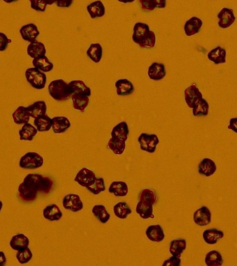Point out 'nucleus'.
I'll use <instances>...</instances> for the list:
<instances>
[{"instance_id":"obj_1","label":"nucleus","mask_w":237,"mask_h":266,"mask_svg":"<svg viewBox=\"0 0 237 266\" xmlns=\"http://www.w3.org/2000/svg\"><path fill=\"white\" fill-rule=\"evenodd\" d=\"M53 187V181L49 177L40 174L29 173L18 186L20 198L25 202L34 201L38 193L48 194Z\"/></svg>"},{"instance_id":"obj_2","label":"nucleus","mask_w":237,"mask_h":266,"mask_svg":"<svg viewBox=\"0 0 237 266\" xmlns=\"http://www.w3.org/2000/svg\"><path fill=\"white\" fill-rule=\"evenodd\" d=\"M50 96L56 101H65L71 98L72 93L69 83L62 78L53 80L48 85Z\"/></svg>"},{"instance_id":"obj_3","label":"nucleus","mask_w":237,"mask_h":266,"mask_svg":"<svg viewBox=\"0 0 237 266\" xmlns=\"http://www.w3.org/2000/svg\"><path fill=\"white\" fill-rule=\"evenodd\" d=\"M25 78L32 88L36 90H43L46 87L48 81L46 73L40 71L34 67L26 69L25 71Z\"/></svg>"},{"instance_id":"obj_4","label":"nucleus","mask_w":237,"mask_h":266,"mask_svg":"<svg viewBox=\"0 0 237 266\" xmlns=\"http://www.w3.org/2000/svg\"><path fill=\"white\" fill-rule=\"evenodd\" d=\"M43 165V157L36 152H27L19 160V167L25 170L38 169Z\"/></svg>"},{"instance_id":"obj_5","label":"nucleus","mask_w":237,"mask_h":266,"mask_svg":"<svg viewBox=\"0 0 237 266\" xmlns=\"http://www.w3.org/2000/svg\"><path fill=\"white\" fill-rule=\"evenodd\" d=\"M137 142L141 150L152 154L156 153L159 144V139L156 134L142 133L137 137Z\"/></svg>"},{"instance_id":"obj_6","label":"nucleus","mask_w":237,"mask_h":266,"mask_svg":"<svg viewBox=\"0 0 237 266\" xmlns=\"http://www.w3.org/2000/svg\"><path fill=\"white\" fill-rule=\"evenodd\" d=\"M62 205L65 210L73 213L80 212L83 210L84 203L80 195L77 193L66 194L62 200Z\"/></svg>"},{"instance_id":"obj_7","label":"nucleus","mask_w":237,"mask_h":266,"mask_svg":"<svg viewBox=\"0 0 237 266\" xmlns=\"http://www.w3.org/2000/svg\"><path fill=\"white\" fill-rule=\"evenodd\" d=\"M216 17L218 18V27L222 29H228L231 27L237 20L235 11L233 8L229 7L222 8Z\"/></svg>"},{"instance_id":"obj_8","label":"nucleus","mask_w":237,"mask_h":266,"mask_svg":"<svg viewBox=\"0 0 237 266\" xmlns=\"http://www.w3.org/2000/svg\"><path fill=\"white\" fill-rule=\"evenodd\" d=\"M96 178H97V176H96V174L93 170L87 168V167H83L76 174L74 180L80 187L87 188L90 186L93 185Z\"/></svg>"},{"instance_id":"obj_9","label":"nucleus","mask_w":237,"mask_h":266,"mask_svg":"<svg viewBox=\"0 0 237 266\" xmlns=\"http://www.w3.org/2000/svg\"><path fill=\"white\" fill-rule=\"evenodd\" d=\"M203 95L196 83L189 85L184 90V99L188 108L192 109L194 105L201 98Z\"/></svg>"},{"instance_id":"obj_10","label":"nucleus","mask_w":237,"mask_h":266,"mask_svg":"<svg viewBox=\"0 0 237 266\" xmlns=\"http://www.w3.org/2000/svg\"><path fill=\"white\" fill-rule=\"evenodd\" d=\"M151 31L149 24L143 22H137L132 28V41L139 46L147 38Z\"/></svg>"},{"instance_id":"obj_11","label":"nucleus","mask_w":237,"mask_h":266,"mask_svg":"<svg viewBox=\"0 0 237 266\" xmlns=\"http://www.w3.org/2000/svg\"><path fill=\"white\" fill-rule=\"evenodd\" d=\"M203 21L198 16H192L186 21L183 25V31L186 37L196 36L201 32L203 26Z\"/></svg>"},{"instance_id":"obj_12","label":"nucleus","mask_w":237,"mask_h":266,"mask_svg":"<svg viewBox=\"0 0 237 266\" xmlns=\"http://www.w3.org/2000/svg\"><path fill=\"white\" fill-rule=\"evenodd\" d=\"M193 220L196 225L206 227L211 222V212L207 206H203L193 214Z\"/></svg>"},{"instance_id":"obj_13","label":"nucleus","mask_w":237,"mask_h":266,"mask_svg":"<svg viewBox=\"0 0 237 266\" xmlns=\"http://www.w3.org/2000/svg\"><path fill=\"white\" fill-rule=\"evenodd\" d=\"M147 75L151 81L156 82L162 81L166 76L165 65L158 62H154L148 68Z\"/></svg>"},{"instance_id":"obj_14","label":"nucleus","mask_w":237,"mask_h":266,"mask_svg":"<svg viewBox=\"0 0 237 266\" xmlns=\"http://www.w3.org/2000/svg\"><path fill=\"white\" fill-rule=\"evenodd\" d=\"M227 56L228 52L226 48L221 46L211 48L207 54L208 59L216 65L225 64L227 63Z\"/></svg>"},{"instance_id":"obj_15","label":"nucleus","mask_w":237,"mask_h":266,"mask_svg":"<svg viewBox=\"0 0 237 266\" xmlns=\"http://www.w3.org/2000/svg\"><path fill=\"white\" fill-rule=\"evenodd\" d=\"M40 33L38 26L33 23L23 25L20 28V34L22 39L28 43L36 41L40 36Z\"/></svg>"},{"instance_id":"obj_16","label":"nucleus","mask_w":237,"mask_h":266,"mask_svg":"<svg viewBox=\"0 0 237 266\" xmlns=\"http://www.w3.org/2000/svg\"><path fill=\"white\" fill-rule=\"evenodd\" d=\"M217 170V165L212 159L203 158L198 165V173L203 176L210 177L216 173Z\"/></svg>"},{"instance_id":"obj_17","label":"nucleus","mask_w":237,"mask_h":266,"mask_svg":"<svg viewBox=\"0 0 237 266\" xmlns=\"http://www.w3.org/2000/svg\"><path fill=\"white\" fill-rule=\"evenodd\" d=\"M145 235L151 242H161L165 239V234L162 225L159 224L151 225L146 227Z\"/></svg>"},{"instance_id":"obj_18","label":"nucleus","mask_w":237,"mask_h":266,"mask_svg":"<svg viewBox=\"0 0 237 266\" xmlns=\"http://www.w3.org/2000/svg\"><path fill=\"white\" fill-rule=\"evenodd\" d=\"M87 12L92 20L98 19L105 16L106 8L102 0H95L86 6Z\"/></svg>"},{"instance_id":"obj_19","label":"nucleus","mask_w":237,"mask_h":266,"mask_svg":"<svg viewBox=\"0 0 237 266\" xmlns=\"http://www.w3.org/2000/svg\"><path fill=\"white\" fill-rule=\"evenodd\" d=\"M116 93L119 97H129L134 93L133 83L127 78H119L115 83Z\"/></svg>"},{"instance_id":"obj_20","label":"nucleus","mask_w":237,"mask_h":266,"mask_svg":"<svg viewBox=\"0 0 237 266\" xmlns=\"http://www.w3.org/2000/svg\"><path fill=\"white\" fill-rule=\"evenodd\" d=\"M72 126L71 121L65 116H55L52 118V128L56 135L66 133Z\"/></svg>"},{"instance_id":"obj_21","label":"nucleus","mask_w":237,"mask_h":266,"mask_svg":"<svg viewBox=\"0 0 237 266\" xmlns=\"http://www.w3.org/2000/svg\"><path fill=\"white\" fill-rule=\"evenodd\" d=\"M44 218L49 221H59L63 217L61 210L56 204L52 203L47 205L43 210Z\"/></svg>"},{"instance_id":"obj_22","label":"nucleus","mask_w":237,"mask_h":266,"mask_svg":"<svg viewBox=\"0 0 237 266\" xmlns=\"http://www.w3.org/2000/svg\"><path fill=\"white\" fill-rule=\"evenodd\" d=\"M135 212L143 220L154 219V205L149 202L139 200L135 207Z\"/></svg>"},{"instance_id":"obj_23","label":"nucleus","mask_w":237,"mask_h":266,"mask_svg":"<svg viewBox=\"0 0 237 266\" xmlns=\"http://www.w3.org/2000/svg\"><path fill=\"white\" fill-rule=\"evenodd\" d=\"M224 232L216 228L207 229L203 231L202 237L208 245H213L224 237Z\"/></svg>"},{"instance_id":"obj_24","label":"nucleus","mask_w":237,"mask_h":266,"mask_svg":"<svg viewBox=\"0 0 237 266\" xmlns=\"http://www.w3.org/2000/svg\"><path fill=\"white\" fill-rule=\"evenodd\" d=\"M104 48L99 43H92L86 50V56L90 61L98 64L103 58Z\"/></svg>"},{"instance_id":"obj_25","label":"nucleus","mask_w":237,"mask_h":266,"mask_svg":"<svg viewBox=\"0 0 237 266\" xmlns=\"http://www.w3.org/2000/svg\"><path fill=\"white\" fill-rule=\"evenodd\" d=\"M129 185L124 181H113L111 182L108 187V192L115 197H126L129 193Z\"/></svg>"},{"instance_id":"obj_26","label":"nucleus","mask_w":237,"mask_h":266,"mask_svg":"<svg viewBox=\"0 0 237 266\" xmlns=\"http://www.w3.org/2000/svg\"><path fill=\"white\" fill-rule=\"evenodd\" d=\"M74 109L83 113L90 103V97L83 94H73L71 97Z\"/></svg>"},{"instance_id":"obj_27","label":"nucleus","mask_w":237,"mask_h":266,"mask_svg":"<svg viewBox=\"0 0 237 266\" xmlns=\"http://www.w3.org/2000/svg\"><path fill=\"white\" fill-rule=\"evenodd\" d=\"M130 129L127 121H121L116 124L110 132L111 137H116L127 142L129 139Z\"/></svg>"},{"instance_id":"obj_28","label":"nucleus","mask_w":237,"mask_h":266,"mask_svg":"<svg viewBox=\"0 0 237 266\" xmlns=\"http://www.w3.org/2000/svg\"><path fill=\"white\" fill-rule=\"evenodd\" d=\"M91 212L94 217L98 220L100 223L105 225L110 220V212L107 211L105 206L102 205V204H97V205H94Z\"/></svg>"},{"instance_id":"obj_29","label":"nucleus","mask_w":237,"mask_h":266,"mask_svg":"<svg viewBox=\"0 0 237 266\" xmlns=\"http://www.w3.org/2000/svg\"><path fill=\"white\" fill-rule=\"evenodd\" d=\"M26 52L28 56L33 59L38 57L45 56L47 48L43 43L36 41L29 43L26 48Z\"/></svg>"},{"instance_id":"obj_30","label":"nucleus","mask_w":237,"mask_h":266,"mask_svg":"<svg viewBox=\"0 0 237 266\" xmlns=\"http://www.w3.org/2000/svg\"><path fill=\"white\" fill-rule=\"evenodd\" d=\"M29 239L24 234H18L13 236L9 242L10 247L15 251L24 250L29 245Z\"/></svg>"},{"instance_id":"obj_31","label":"nucleus","mask_w":237,"mask_h":266,"mask_svg":"<svg viewBox=\"0 0 237 266\" xmlns=\"http://www.w3.org/2000/svg\"><path fill=\"white\" fill-rule=\"evenodd\" d=\"M26 110L30 117L35 119L47 113L48 105L45 101H37L26 107Z\"/></svg>"},{"instance_id":"obj_32","label":"nucleus","mask_w":237,"mask_h":266,"mask_svg":"<svg viewBox=\"0 0 237 266\" xmlns=\"http://www.w3.org/2000/svg\"><path fill=\"white\" fill-rule=\"evenodd\" d=\"M32 65L34 68L38 69V70L44 73H50L54 68L53 63L50 61L46 55L38 57V58H33V61H32Z\"/></svg>"},{"instance_id":"obj_33","label":"nucleus","mask_w":237,"mask_h":266,"mask_svg":"<svg viewBox=\"0 0 237 266\" xmlns=\"http://www.w3.org/2000/svg\"><path fill=\"white\" fill-rule=\"evenodd\" d=\"M187 242L184 239H176L171 241L169 251L172 256L181 257L183 252L186 250Z\"/></svg>"},{"instance_id":"obj_34","label":"nucleus","mask_w":237,"mask_h":266,"mask_svg":"<svg viewBox=\"0 0 237 266\" xmlns=\"http://www.w3.org/2000/svg\"><path fill=\"white\" fill-rule=\"evenodd\" d=\"M38 130L34 125L29 123H25L18 132L21 141H33V138L38 134Z\"/></svg>"},{"instance_id":"obj_35","label":"nucleus","mask_w":237,"mask_h":266,"mask_svg":"<svg viewBox=\"0 0 237 266\" xmlns=\"http://www.w3.org/2000/svg\"><path fill=\"white\" fill-rule=\"evenodd\" d=\"M33 125L36 127L38 132H48L52 128V118L48 115H40L36 117L33 121Z\"/></svg>"},{"instance_id":"obj_36","label":"nucleus","mask_w":237,"mask_h":266,"mask_svg":"<svg viewBox=\"0 0 237 266\" xmlns=\"http://www.w3.org/2000/svg\"><path fill=\"white\" fill-rule=\"evenodd\" d=\"M112 210L115 217L121 220H125L132 212L129 204L123 201L116 203L112 207Z\"/></svg>"},{"instance_id":"obj_37","label":"nucleus","mask_w":237,"mask_h":266,"mask_svg":"<svg viewBox=\"0 0 237 266\" xmlns=\"http://www.w3.org/2000/svg\"><path fill=\"white\" fill-rule=\"evenodd\" d=\"M209 102L205 98H201L192 108V115L195 117H208L210 113Z\"/></svg>"},{"instance_id":"obj_38","label":"nucleus","mask_w":237,"mask_h":266,"mask_svg":"<svg viewBox=\"0 0 237 266\" xmlns=\"http://www.w3.org/2000/svg\"><path fill=\"white\" fill-rule=\"evenodd\" d=\"M69 83L73 94H83L87 97L92 96V90L82 80H73Z\"/></svg>"},{"instance_id":"obj_39","label":"nucleus","mask_w":237,"mask_h":266,"mask_svg":"<svg viewBox=\"0 0 237 266\" xmlns=\"http://www.w3.org/2000/svg\"><path fill=\"white\" fill-rule=\"evenodd\" d=\"M13 122L17 125H23L28 123L30 116L26 110V107L20 105L12 114Z\"/></svg>"},{"instance_id":"obj_40","label":"nucleus","mask_w":237,"mask_h":266,"mask_svg":"<svg viewBox=\"0 0 237 266\" xmlns=\"http://www.w3.org/2000/svg\"><path fill=\"white\" fill-rule=\"evenodd\" d=\"M107 148L117 155H122L127 148L126 142L116 137H111L107 142Z\"/></svg>"},{"instance_id":"obj_41","label":"nucleus","mask_w":237,"mask_h":266,"mask_svg":"<svg viewBox=\"0 0 237 266\" xmlns=\"http://www.w3.org/2000/svg\"><path fill=\"white\" fill-rule=\"evenodd\" d=\"M224 263L221 252L216 250L210 251L205 257V264L207 266H221Z\"/></svg>"},{"instance_id":"obj_42","label":"nucleus","mask_w":237,"mask_h":266,"mask_svg":"<svg viewBox=\"0 0 237 266\" xmlns=\"http://www.w3.org/2000/svg\"><path fill=\"white\" fill-rule=\"evenodd\" d=\"M88 192L95 195H98L102 192H105L106 190L105 187V180L104 177H99L96 178L95 182L93 185L86 188Z\"/></svg>"},{"instance_id":"obj_43","label":"nucleus","mask_w":237,"mask_h":266,"mask_svg":"<svg viewBox=\"0 0 237 266\" xmlns=\"http://www.w3.org/2000/svg\"><path fill=\"white\" fill-rule=\"evenodd\" d=\"M139 200L149 202L154 205L157 202V196L154 190L148 188L144 189L139 193Z\"/></svg>"},{"instance_id":"obj_44","label":"nucleus","mask_w":237,"mask_h":266,"mask_svg":"<svg viewBox=\"0 0 237 266\" xmlns=\"http://www.w3.org/2000/svg\"><path fill=\"white\" fill-rule=\"evenodd\" d=\"M17 261L20 264L24 265L27 264L33 258V252L30 250L29 247H26L24 250L17 251L16 254Z\"/></svg>"},{"instance_id":"obj_45","label":"nucleus","mask_w":237,"mask_h":266,"mask_svg":"<svg viewBox=\"0 0 237 266\" xmlns=\"http://www.w3.org/2000/svg\"><path fill=\"white\" fill-rule=\"evenodd\" d=\"M157 42V37H156V33L151 30L150 33L147 38L139 45V48H147L150 49L155 48Z\"/></svg>"},{"instance_id":"obj_46","label":"nucleus","mask_w":237,"mask_h":266,"mask_svg":"<svg viewBox=\"0 0 237 266\" xmlns=\"http://www.w3.org/2000/svg\"><path fill=\"white\" fill-rule=\"evenodd\" d=\"M30 2L31 9L34 10L36 12L43 13L46 11L48 4L44 0H28Z\"/></svg>"},{"instance_id":"obj_47","label":"nucleus","mask_w":237,"mask_h":266,"mask_svg":"<svg viewBox=\"0 0 237 266\" xmlns=\"http://www.w3.org/2000/svg\"><path fill=\"white\" fill-rule=\"evenodd\" d=\"M138 1L139 5H140V8L144 11L151 12L156 9L154 0H138Z\"/></svg>"},{"instance_id":"obj_48","label":"nucleus","mask_w":237,"mask_h":266,"mask_svg":"<svg viewBox=\"0 0 237 266\" xmlns=\"http://www.w3.org/2000/svg\"><path fill=\"white\" fill-rule=\"evenodd\" d=\"M182 265V260L181 257H176V256H171L169 259H166L162 263V266H181Z\"/></svg>"},{"instance_id":"obj_49","label":"nucleus","mask_w":237,"mask_h":266,"mask_svg":"<svg viewBox=\"0 0 237 266\" xmlns=\"http://www.w3.org/2000/svg\"><path fill=\"white\" fill-rule=\"evenodd\" d=\"M12 43V40L9 39L5 33L0 32V52L6 51L8 45Z\"/></svg>"},{"instance_id":"obj_50","label":"nucleus","mask_w":237,"mask_h":266,"mask_svg":"<svg viewBox=\"0 0 237 266\" xmlns=\"http://www.w3.org/2000/svg\"><path fill=\"white\" fill-rule=\"evenodd\" d=\"M74 0H56L55 5L57 7L62 8H70L73 4Z\"/></svg>"},{"instance_id":"obj_51","label":"nucleus","mask_w":237,"mask_h":266,"mask_svg":"<svg viewBox=\"0 0 237 266\" xmlns=\"http://www.w3.org/2000/svg\"><path fill=\"white\" fill-rule=\"evenodd\" d=\"M227 128L228 130H232L234 133L237 134V117H232L230 119Z\"/></svg>"},{"instance_id":"obj_52","label":"nucleus","mask_w":237,"mask_h":266,"mask_svg":"<svg viewBox=\"0 0 237 266\" xmlns=\"http://www.w3.org/2000/svg\"><path fill=\"white\" fill-rule=\"evenodd\" d=\"M154 2L158 9H164L166 7V0H154Z\"/></svg>"},{"instance_id":"obj_53","label":"nucleus","mask_w":237,"mask_h":266,"mask_svg":"<svg viewBox=\"0 0 237 266\" xmlns=\"http://www.w3.org/2000/svg\"><path fill=\"white\" fill-rule=\"evenodd\" d=\"M6 262H7V259H6V254L4 252L0 251V266L6 265Z\"/></svg>"},{"instance_id":"obj_54","label":"nucleus","mask_w":237,"mask_h":266,"mask_svg":"<svg viewBox=\"0 0 237 266\" xmlns=\"http://www.w3.org/2000/svg\"><path fill=\"white\" fill-rule=\"evenodd\" d=\"M134 1L135 0H117V1L122 4H131V3H133Z\"/></svg>"},{"instance_id":"obj_55","label":"nucleus","mask_w":237,"mask_h":266,"mask_svg":"<svg viewBox=\"0 0 237 266\" xmlns=\"http://www.w3.org/2000/svg\"><path fill=\"white\" fill-rule=\"evenodd\" d=\"M44 1H45V2L47 4L50 5V6H51V5H53V4H55V1H56V0H44Z\"/></svg>"},{"instance_id":"obj_56","label":"nucleus","mask_w":237,"mask_h":266,"mask_svg":"<svg viewBox=\"0 0 237 266\" xmlns=\"http://www.w3.org/2000/svg\"><path fill=\"white\" fill-rule=\"evenodd\" d=\"M6 4H11V3L16 2L18 0H3Z\"/></svg>"},{"instance_id":"obj_57","label":"nucleus","mask_w":237,"mask_h":266,"mask_svg":"<svg viewBox=\"0 0 237 266\" xmlns=\"http://www.w3.org/2000/svg\"><path fill=\"white\" fill-rule=\"evenodd\" d=\"M3 205H3L2 201H1V200H0V212H1V210H2Z\"/></svg>"}]
</instances>
